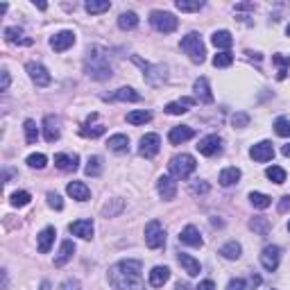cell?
<instances>
[{
  "label": "cell",
  "instance_id": "e0dca14e",
  "mask_svg": "<svg viewBox=\"0 0 290 290\" xmlns=\"http://www.w3.org/2000/svg\"><path fill=\"white\" fill-rule=\"evenodd\" d=\"M195 136V129L188 127V125H182V127H172L170 134H168V141L172 145H182L186 141H191V138Z\"/></svg>",
  "mask_w": 290,
  "mask_h": 290
},
{
  "label": "cell",
  "instance_id": "4316f807",
  "mask_svg": "<svg viewBox=\"0 0 290 290\" xmlns=\"http://www.w3.org/2000/svg\"><path fill=\"white\" fill-rule=\"evenodd\" d=\"M191 104H195V100L193 98H182L179 102H168L166 104V114H170V116H182V114H186V107H191Z\"/></svg>",
  "mask_w": 290,
  "mask_h": 290
},
{
  "label": "cell",
  "instance_id": "9f6ffc18",
  "mask_svg": "<svg viewBox=\"0 0 290 290\" xmlns=\"http://www.w3.org/2000/svg\"><path fill=\"white\" fill-rule=\"evenodd\" d=\"M9 82H12V77H9V70H3V84H0V91H7V89H9Z\"/></svg>",
  "mask_w": 290,
  "mask_h": 290
},
{
  "label": "cell",
  "instance_id": "f5cc1de1",
  "mask_svg": "<svg viewBox=\"0 0 290 290\" xmlns=\"http://www.w3.org/2000/svg\"><path fill=\"white\" fill-rule=\"evenodd\" d=\"M191 191L195 193V195H200V193H206V191H209V184H206V182H200V179H197V182H193Z\"/></svg>",
  "mask_w": 290,
  "mask_h": 290
},
{
  "label": "cell",
  "instance_id": "5bb4252c",
  "mask_svg": "<svg viewBox=\"0 0 290 290\" xmlns=\"http://www.w3.org/2000/svg\"><path fill=\"white\" fill-rule=\"evenodd\" d=\"M179 243L191 245V247H202V245H204V240H202L200 229H197V227L188 225V227H184V229H182V234H179Z\"/></svg>",
  "mask_w": 290,
  "mask_h": 290
},
{
  "label": "cell",
  "instance_id": "f546056e",
  "mask_svg": "<svg viewBox=\"0 0 290 290\" xmlns=\"http://www.w3.org/2000/svg\"><path fill=\"white\" fill-rule=\"evenodd\" d=\"M5 39L9 43H23V46H30L32 43V39H23L21 27H5Z\"/></svg>",
  "mask_w": 290,
  "mask_h": 290
},
{
  "label": "cell",
  "instance_id": "94428289",
  "mask_svg": "<svg viewBox=\"0 0 290 290\" xmlns=\"http://www.w3.org/2000/svg\"><path fill=\"white\" fill-rule=\"evenodd\" d=\"M48 288H50V286H48V283H43V286H41V290H48Z\"/></svg>",
  "mask_w": 290,
  "mask_h": 290
},
{
  "label": "cell",
  "instance_id": "6f0895ef",
  "mask_svg": "<svg viewBox=\"0 0 290 290\" xmlns=\"http://www.w3.org/2000/svg\"><path fill=\"white\" fill-rule=\"evenodd\" d=\"M197 290H215V283L211 281V279H206V281H202L200 286H197Z\"/></svg>",
  "mask_w": 290,
  "mask_h": 290
},
{
  "label": "cell",
  "instance_id": "f1b7e54d",
  "mask_svg": "<svg viewBox=\"0 0 290 290\" xmlns=\"http://www.w3.org/2000/svg\"><path fill=\"white\" fill-rule=\"evenodd\" d=\"M220 254L225 256L227 261H238L240 254H243V247H240V245L236 243V240H231V243L222 245V247H220Z\"/></svg>",
  "mask_w": 290,
  "mask_h": 290
},
{
  "label": "cell",
  "instance_id": "603a6c76",
  "mask_svg": "<svg viewBox=\"0 0 290 290\" xmlns=\"http://www.w3.org/2000/svg\"><path fill=\"white\" fill-rule=\"evenodd\" d=\"M72 254H75V243H72V240H64L61 247H59V254L55 256V265L57 268H64V265L72 259Z\"/></svg>",
  "mask_w": 290,
  "mask_h": 290
},
{
  "label": "cell",
  "instance_id": "3957f363",
  "mask_svg": "<svg viewBox=\"0 0 290 290\" xmlns=\"http://www.w3.org/2000/svg\"><path fill=\"white\" fill-rule=\"evenodd\" d=\"M182 50L188 55V59L193 61V64H202V61L206 59V48L204 43H202V37L195 34V32H191V34H186L182 39Z\"/></svg>",
  "mask_w": 290,
  "mask_h": 290
},
{
  "label": "cell",
  "instance_id": "f907efd6",
  "mask_svg": "<svg viewBox=\"0 0 290 290\" xmlns=\"http://www.w3.org/2000/svg\"><path fill=\"white\" fill-rule=\"evenodd\" d=\"M48 204H50L52 209H57V211L64 209V202H61V197L57 195V193H48Z\"/></svg>",
  "mask_w": 290,
  "mask_h": 290
},
{
  "label": "cell",
  "instance_id": "b9f144b4",
  "mask_svg": "<svg viewBox=\"0 0 290 290\" xmlns=\"http://www.w3.org/2000/svg\"><path fill=\"white\" fill-rule=\"evenodd\" d=\"M9 202H12V206H25V204H30V193L27 191H16L12 197H9Z\"/></svg>",
  "mask_w": 290,
  "mask_h": 290
},
{
  "label": "cell",
  "instance_id": "c3c4849f",
  "mask_svg": "<svg viewBox=\"0 0 290 290\" xmlns=\"http://www.w3.org/2000/svg\"><path fill=\"white\" fill-rule=\"evenodd\" d=\"M231 125H234V127H247L249 125V114H245V111L234 114L231 116Z\"/></svg>",
  "mask_w": 290,
  "mask_h": 290
},
{
  "label": "cell",
  "instance_id": "44dd1931",
  "mask_svg": "<svg viewBox=\"0 0 290 290\" xmlns=\"http://www.w3.org/2000/svg\"><path fill=\"white\" fill-rule=\"evenodd\" d=\"M66 193H68L72 200H77V202H86L91 197L89 186H86V184H82V182H70L68 186H66Z\"/></svg>",
  "mask_w": 290,
  "mask_h": 290
},
{
  "label": "cell",
  "instance_id": "8fae6325",
  "mask_svg": "<svg viewBox=\"0 0 290 290\" xmlns=\"http://www.w3.org/2000/svg\"><path fill=\"white\" fill-rule=\"evenodd\" d=\"M25 70H27L30 80L34 82L37 86H48V84H50V80H52L50 72L43 68L41 64H37V61H27V64H25Z\"/></svg>",
  "mask_w": 290,
  "mask_h": 290
},
{
  "label": "cell",
  "instance_id": "74e56055",
  "mask_svg": "<svg viewBox=\"0 0 290 290\" xmlns=\"http://www.w3.org/2000/svg\"><path fill=\"white\" fill-rule=\"evenodd\" d=\"M265 177H268L270 182H274V184H283L286 182V170L279 168V166H270L268 170H265Z\"/></svg>",
  "mask_w": 290,
  "mask_h": 290
},
{
  "label": "cell",
  "instance_id": "6da1fadb",
  "mask_svg": "<svg viewBox=\"0 0 290 290\" xmlns=\"http://www.w3.org/2000/svg\"><path fill=\"white\" fill-rule=\"evenodd\" d=\"M141 270V261H118L109 268V283L116 290H145Z\"/></svg>",
  "mask_w": 290,
  "mask_h": 290
},
{
  "label": "cell",
  "instance_id": "f6af8a7d",
  "mask_svg": "<svg viewBox=\"0 0 290 290\" xmlns=\"http://www.w3.org/2000/svg\"><path fill=\"white\" fill-rule=\"evenodd\" d=\"M102 134H104L102 125H93V127L84 125V127H82V136H86V138H98V136H102Z\"/></svg>",
  "mask_w": 290,
  "mask_h": 290
},
{
  "label": "cell",
  "instance_id": "7402d4cb",
  "mask_svg": "<svg viewBox=\"0 0 290 290\" xmlns=\"http://www.w3.org/2000/svg\"><path fill=\"white\" fill-rule=\"evenodd\" d=\"M177 261H179V265L184 270H186V274L188 277H197V274H200V270H202V265H200V261L197 259H193L191 254H179L177 256Z\"/></svg>",
  "mask_w": 290,
  "mask_h": 290
},
{
  "label": "cell",
  "instance_id": "7dc6e473",
  "mask_svg": "<svg viewBox=\"0 0 290 290\" xmlns=\"http://www.w3.org/2000/svg\"><path fill=\"white\" fill-rule=\"evenodd\" d=\"M272 61H274L277 66H281V68H279V80H283V77H286V72H288V66H290V57L274 55V57H272Z\"/></svg>",
  "mask_w": 290,
  "mask_h": 290
},
{
  "label": "cell",
  "instance_id": "9a60e30c",
  "mask_svg": "<svg viewBox=\"0 0 290 290\" xmlns=\"http://www.w3.org/2000/svg\"><path fill=\"white\" fill-rule=\"evenodd\" d=\"M157 191H159V195H161L163 200H175V195H177V182L172 179V177H168V175L159 177Z\"/></svg>",
  "mask_w": 290,
  "mask_h": 290
},
{
  "label": "cell",
  "instance_id": "1f68e13d",
  "mask_svg": "<svg viewBox=\"0 0 290 290\" xmlns=\"http://www.w3.org/2000/svg\"><path fill=\"white\" fill-rule=\"evenodd\" d=\"M109 150H114V152H127L129 148V138L125 136V134H114V136L109 138Z\"/></svg>",
  "mask_w": 290,
  "mask_h": 290
},
{
  "label": "cell",
  "instance_id": "836d02e7",
  "mask_svg": "<svg viewBox=\"0 0 290 290\" xmlns=\"http://www.w3.org/2000/svg\"><path fill=\"white\" fill-rule=\"evenodd\" d=\"M152 120V114L145 109H138V111H129L127 114V123L129 125H145Z\"/></svg>",
  "mask_w": 290,
  "mask_h": 290
},
{
  "label": "cell",
  "instance_id": "bcb514c9",
  "mask_svg": "<svg viewBox=\"0 0 290 290\" xmlns=\"http://www.w3.org/2000/svg\"><path fill=\"white\" fill-rule=\"evenodd\" d=\"M46 163H48V157H46V154H30V157H27V166H30V168H37V170L46 168Z\"/></svg>",
  "mask_w": 290,
  "mask_h": 290
},
{
  "label": "cell",
  "instance_id": "52a82bcc",
  "mask_svg": "<svg viewBox=\"0 0 290 290\" xmlns=\"http://www.w3.org/2000/svg\"><path fill=\"white\" fill-rule=\"evenodd\" d=\"M132 61L141 66L143 72H145V80H148L152 86H159L163 80H166V66H161V64L152 66V64H148V61H143L141 57H132Z\"/></svg>",
  "mask_w": 290,
  "mask_h": 290
},
{
  "label": "cell",
  "instance_id": "30bf717a",
  "mask_svg": "<svg viewBox=\"0 0 290 290\" xmlns=\"http://www.w3.org/2000/svg\"><path fill=\"white\" fill-rule=\"evenodd\" d=\"M279 259H281V249H279L277 245H268V247H263V252H261V265H263L268 272H274V270L279 268Z\"/></svg>",
  "mask_w": 290,
  "mask_h": 290
},
{
  "label": "cell",
  "instance_id": "60d3db41",
  "mask_svg": "<svg viewBox=\"0 0 290 290\" xmlns=\"http://www.w3.org/2000/svg\"><path fill=\"white\" fill-rule=\"evenodd\" d=\"M234 64V55L231 52H218L213 57V66L215 68H227V66Z\"/></svg>",
  "mask_w": 290,
  "mask_h": 290
},
{
  "label": "cell",
  "instance_id": "db71d44e",
  "mask_svg": "<svg viewBox=\"0 0 290 290\" xmlns=\"http://www.w3.org/2000/svg\"><path fill=\"white\" fill-rule=\"evenodd\" d=\"M59 290H80V281H77V279H66L59 286Z\"/></svg>",
  "mask_w": 290,
  "mask_h": 290
},
{
  "label": "cell",
  "instance_id": "7c38bea8",
  "mask_svg": "<svg viewBox=\"0 0 290 290\" xmlns=\"http://www.w3.org/2000/svg\"><path fill=\"white\" fill-rule=\"evenodd\" d=\"M249 157H252L254 161H259V163L270 161V159L274 157V148H272V143H270V141H261V143L252 145V150H249Z\"/></svg>",
  "mask_w": 290,
  "mask_h": 290
},
{
  "label": "cell",
  "instance_id": "ffe728a7",
  "mask_svg": "<svg viewBox=\"0 0 290 290\" xmlns=\"http://www.w3.org/2000/svg\"><path fill=\"white\" fill-rule=\"evenodd\" d=\"M43 136L48 143H55L59 138V120L55 116H46L43 118Z\"/></svg>",
  "mask_w": 290,
  "mask_h": 290
},
{
  "label": "cell",
  "instance_id": "d4e9b609",
  "mask_svg": "<svg viewBox=\"0 0 290 290\" xmlns=\"http://www.w3.org/2000/svg\"><path fill=\"white\" fill-rule=\"evenodd\" d=\"M55 236H57L55 227H46V229L39 234V252H41V254H48V252H50Z\"/></svg>",
  "mask_w": 290,
  "mask_h": 290
},
{
  "label": "cell",
  "instance_id": "4fadbf2b",
  "mask_svg": "<svg viewBox=\"0 0 290 290\" xmlns=\"http://www.w3.org/2000/svg\"><path fill=\"white\" fill-rule=\"evenodd\" d=\"M72 43H75V32H70V30L57 32V34L50 39V46H52V50H55V52H64V50H68Z\"/></svg>",
  "mask_w": 290,
  "mask_h": 290
},
{
  "label": "cell",
  "instance_id": "e575fe53",
  "mask_svg": "<svg viewBox=\"0 0 290 290\" xmlns=\"http://www.w3.org/2000/svg\"><path fill=\"white\" fill-rule=\"evenodd\" d=\"M249 229H254L259 236H268L270 220L268 218H263V215H256V218H252V222H249Z\"/></svg>",
  "mask_w": 290,
  "mask_h": 290
},
{
  "label": "cell",
  "instance_id": "9c48e42d",
  "mask_svg": "<svg viewBox=\"0 0 290 290\" xmlns=\"http://www.w3.org/2000/svg\"><path fill=\"white\" fill-rule=\"evenodd\" d=\"M197 150H200V154H204V157H215V154L222 152V138L218 136V134H211V136L200 138Z\"/></svg>",
  "mask_w": 290,
  "mask_h": 290
},
{
  "label": "cell",
  "instance_id": "d590c367",
  "mask_svg": "<svg viewBox=\"0 0 290 290\" xmlns=\"http://www.w3.org/2000/svg\"><path fill=\"white\" fill-rule=\"evenodd\" d=\"M84 7L89 14H102V12H109L111 9V3L109 0H89Z\"/></svg>",
  "mask_w": 290,
  "mask_h": 290
},
{
  "label": "cell",
  "instance_id": "8d00e7d4",
  "mask_svg": "<svg viewBox=\"0 0 290 290\" xmlns=\"http://www.w3.org/2000/svg\"><path fill=\"white\" fill-rule=\"evenodd\" d=\"M249 202L254 209H268L272 204V197H268L265 193H249Z\"/></svg>",
  "mask_w": 290,
  "mask_h": 290
},
{
  "label": "cell",
  "instance_id": "ac0fdd59",
  "mask_svg": "<svg viewBox=\"0 0 290 290\" xmlns=\"http://www.w3.org/2000/svg\"><path fill=\"white\" fill-rule=\"evenodd\" d=\"M68 231L72 236H80V238L89 240V238H93V222L91 220H75L68 225Z\"/></svg>",
  "mask_w": 290,
  "mask_h": 290
},
{
  "label": "cell",
  "instance_id": "ab89813d",
  "mask_svg": "<svg viewBox=\"0 0 290 290\" xmlns=\"http://www.w3.org/2000/svg\"><path fill=\"white\" fill-rule=\"evenodd\" d=\"M102 172V159L100 157H91L89 163H86V175L89 177H98Z\"/></svg>",
  "mask_w": 290,
  "mask_h": 290
},
{
  "label": "cell",
  "instance_id": "cb8c5ba5",
  "mask_svg": "<svg viewBox=\"0 0 290 290\" xmlns=\"http://www.w3.org/2000/svg\"><path fill=\"white\" fill-rule=\"evenodd\" d=\"M168 279H170V270H168L166 265H157V268H152V272H150V286L161 288Z\"/></svg>",
  "mask_w": 290,
  "mask_h": 290
},
{
  "label": "cell",
  "instance_id": "ee69618b",
  "mask_svg": "<svg viewBox=\"0 0 290 290\" xmlns=\"http://www.w3.org/2000/svg\"><path fill=\"white\" fill-rule=\"evenodd\" d=\"M274 132H277L279 136L288 138L290 136V120L288 118H277L274 120Z\"/></svg>",
  "mask_w": 290,
  "mask_h": 290
},
{
  "label": "cell",
  "instance_id": "ba28073f",
  "mask_svg": "<svg viewBox=\"0 0 290 290\" xmlns=\"http://www.w3.org/2000/svg\"><path fill=\"white\" fill-rule=\"evenodd\" d=\"M159 148H161L159 134H145L141 138V145H138V152H141V157H145V159H152L159 154Z\"/></svg>",
  "mask_w": 290,
  "mask_h": 290
},
{
  "label": "cell",
  "instance_id": "11a10c76",
  "mask_svg": "<svg viewBox=\"0 0 290 290\" xmlns=\"http://www.w3.org/2000/svg\"><path fill=\"white\" fill-rule=\"evenodd\" d=\"M288 211H290V195L279 200V213H288Z\"/></svg>",
  "mask_w": 290,
  "mask_h": 290
},
{
  "label": "cell",
  "instance_id": "f35d334b",
  "mask_svg": "<svg viewBox=\"0 0 290 290\" xmlns=\"http://www.w3.org/2000/svg\"><path fill=\"white\" fill-rule=\"evenodd\" d=\"M175 5L179 12H200L204 7V3H200V0H177Z\"/></svg>",
  "mask_w": 290,
  "mask_h": 290
},
{
  "label": "cell",
  "instance_id": "4dcf8cb0",
  "mask_svg": "<svg viewBox=\"0 0 290 290\" xmlns=\"http://www.w3.org/2000/svg\"><path fill=\"white\" fill-rule=\"evenodd\" d=\"M238 179H240V170H238V168H225V170L220 172V184L225 188L234 186Z\"/></svg>",
  "mask_w": 290,
  "mask_h": 290
},
{
  "label": "cell",
  "instance_id": "d6a6232c",
  "mask_svg": "<svg viewBox=\"0 0 290 290\" xmlns=\"http://www.w3.org/2000/svg\"><path fill=\"white\" fill-rule=\"evenodd\" d=\"M138 25V16L134 12H123L118 16V27L120 30H134Z\"/></svg>",
  "mask_w": 290,
  "mask_h": 290
},
{
  "label": "cell",
  "instance_id": "2e32d148",
  "mask_svg": "<svg viewBox=\"0 0 290 290\" xmlns=\"http://www.w3.org/2000/svg\"><path fill=\"white\" fill-rule=\"evenodd\" d=\"M193 91H195V98L200 100L202 104H211V102H213V93H211V89H209L206 77H197L195 84H193Z\"/></svg>",
  "mask_w": 290,
  "mask_h": 290
},
{
  "label": "cell",
  "instance_id": "d6986e66",
  "mask_svg": "<svg viewBox=\"0 0 290 290\" xmlns=\"http://www.w3.org/2000/svg\"><path fill=\"white\" fill-rule=\"evenodd\" d=\"M55 166L64 172H75L80 166V157L77 154H55Z\"/></svg>",
  "mask_w": 290,
  "mask_h": 290
},
{
  "label": "cell",
  "instance_id": "681fc988",
  "mask_svg": "<svg viewBox=\"0 0 290 290\" xmlns=\"http://www.w3.org/2000/svg\"><path fill=\"white\" fill-rule=\"evenodd\" d=\"M120 209H123V200H114V204H107V206H104V209H102V213L104 215H107V218H111V215H116V213H118V211Z\"/></svg>",
  "mask_w": 290,
  "mask_h": 290
},
{
  "label": "cell",
  "instance_id": "277c9868",
  "mask_svg": "<svg viewBox=\"0 0 290 290\" xmlns=\"http://www.w3.org/2000/svg\"><path fill=\"white\" fill-rule=\"evenodd\" d=\"M168 168H170L172 177H177V179H188V177L193 175V170L197 168V163L191 154H177V157L170 159Z\"/></svg>",
  "mask_w": 290,
  "mask_h": 290
},
{
  "label": "cell",
  "instance_id": "7bdbcfd3",
  "mask_svg": "<svg viewBox=\"0 0 290 290\" xmlns=\"http://www.w3.org/2000/svg\"><path fill=\"white\" fill-rule=\"evenodd\" d=\"M23 129H25V138H27V143H37V138H39V129H37V123H34V120H25Z\"/></svg>",
  "mask_w": 290,
  "mask_h": 290
},
{
  "label": "cell",
  "instance_id": "83f0119b",
  "mask_svg": "<svg viewBox=\"0 0 290 290\" xmlns=\"http://www.w3.org/2000/svg\"><path fill=\"white\" fill-rule=\"evenodd\" d=\"M111 100H118V102H138L141 95H138L134 89H129V86H123V89H118L114 95H111Z\"/></svg>",
  "mask_w": 290,
  "mask_h": 290
},
{
  "label": "cell",
  "instance_id": "484cf974",
  "mask_svg": "<svg viewBox=\"0 0 290 290\" xmlns=\"http://www.w3.org/2000/svg\"><path fill=\"white\" fill-rule=\"evenodd\" d=\"M211 43H213L215 48H220L222 52H227L231 46H234V37H231L227 30H218V32H213V37H211Z\"/></svg>",
  "mask_w": 290,
  "mask_h": 290
},
{
  "label": "cell",
  "instance_id": "8992f818",
  "mask_svg": "<svg viewBox=\"0 0 290 290\" xmlns=\"http://www.w3.org/2000/svg\"><path fill=\"white\" fill-rule=\"evenodd\" d=\"M145 245L150 249H159L166 245V229L161 227L159 220H150L145 225Z\"/></svg>",
  "mask_w": 290,
  "mask_h": 290
},
{
  "label": "cell",
  "instance_id": "680465c9",
  "mask_svg": "<svg viewBox=\"0 0 290 290\" xmlns=\"http://www.w3.org/2000/svg\"><path fill=\"white\" fill-rule=\"evenodd\" d=\"M281 152H283V157H290V143H288V145H283Z\"/></svg>",
  "mask_w": 290,
  "mask_h": 290
},
{
  "label": "cell",
  "instance_id": "6125c7cd",
  "mask_svg": "<svg viewBox=\"0 0 290 290\" xmlns=\"http://www.w3.org/2000/svg\"><path fill=\"white\" fill-rule=\"evenodd\" d=\"M286 34H288V37H290V25H288V27H286Z\"/></svg>",
  "mask_w": 290,
  "mask_h": 290
},
{
  "label": "cell",
  "instance_id": "5b68a950",
  "mask_svg": "<svg viewBox=\"0 0 290 290\" xmlns=\"http://www.w3.org/2000/svg\"><path fill=\"white\" fill-rule=\"evenodd\" d=\"M150 23H152L154 30L163 32V34H170V32H175L177 25H179V21H177L170 12H161V9H154V12L150 14Z\"/></svg>",
  "mask_w": 290,
  "mask_h": 290
},
{
  "label": "cell",
  "instance_id": "7a4b0ae2",
  "mask_svg": "<svg viewBox=\"0 0 290 290\" xmlns=\"http://www.w3.org/2000/svg\"><path fill=\"white\" fill-rule=\"evenodd\" d=\"M84 70L91 80H98V82L109 80L111 77L109 55L100 46H91L89 52H86V59H84Z\"/></svg>",
  "mask_w": 290,
  "mask_h": 290
},
{
  "label": "cell",
  "instance_id": "91938a15",
  "mask_svg": "<svg viewBox=\"0 0 290 290\" xmlns=\"http://www.w3.org/2000/svg\"><path fill=\"white\" fill-rule=\"evenodd\" d=\"M177 290H188V286H186V283H182V281H179V283H177Z\"/></svg>",
  "mask_w": 290,
  "mask_h": 290
},
{
  "label": "cell",
  "instance_id": "be15d7a7",
  "mask_svg": "<svg viewBox=\"0 0 290 290\" xmlns=\"http://www.w3.org/2000/svg\"><path fill=\"white\" fill-rule=\"evenodd\" d=\"M288 231H290V222H288Z\"/></svg>",
  "mask_w": 290,
  "mask_h": 290
},
{
  "label": "cell",
  "instance_id": "816d5d0a",
  "mask_svg": "<svg viewBox=\"0 0 290 290\" xmlns=\"http://www.w3.org/2000/svg\"><path fill=\"white\" fill-rule=\"evenodd\" d=\"M227 290H249V288L243 279H231V281L227 283Z\"/></svg>",
  "mask_w": 290,
  "mask_h": 290
}]
</instances>
